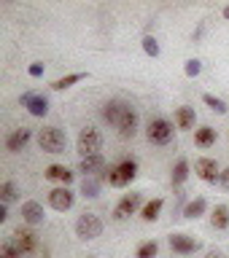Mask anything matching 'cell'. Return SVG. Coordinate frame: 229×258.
Wrapping results in <instances>:
<instances>
[{"mask_svg": "<svg viewBox=\"0 0 229 258\" xmlns=\"http://www.w3.org/2000/svg\"><path fill=\"white\" fill-rule=\"evenodd\" d=\"M135 175H138V161L129 156V159H121L119 164H111L103 172V180L108 185H113V188H124V185H129L135 180Z\"/></svg>", "mask_w": 229, "mask_h": 258, "instance_id": "cell-1", "label": "cell"}, {"mask_svg": "<svg viewBox=\"0 0 229 258\" xmlns=\"http://www.w3.org/2000/svg\"><path fill=\"white\" fill-rule=\"evenodd\" d=\"M38 145L43 153H65L68 151V135L60 126H43L38 132Z\"/></svg>", "mask_w": 229, "mask_h": 258, "instance_id": "cell-2", "label": "cell"}, {"mask_svg": "<svg viewBox=\"0 0 229 258\" xmlns=\"http://www.w3.org/2000/svg\"><path fill=\"white\" fill-rule=\"evenodd\" d=\"M103 148V132L97 126H84L78 132V140H76V151L81 153V159L86 156H95V153H100Z\"/></svg>", "mask_w": 229, "mask_h": 258, "instance_id": "cell-3", "label": "cell"}, {"mask_svg": "<svg viewBox=\"0 0 229 258\" xmlns=\"http://www.w3.org/2000/svg\"><path fill=\"white\" fill-rule=\"evenodd\" d=\"M76 234H78V239L92 242V239H97V237L103 234V221H100V218H97L95 213L78 215V221H76Z\"/></svg>", "mask_w": 229, "mask_h": 258, "instance_id": "cell-4", "label": "cell"}, {"mask_svg": "<svg viewBox=\"0 0 229 258\" xmlns=\"http://www.w3.org/2000/svg\"><path fill=\"white\" fill-rule=\"evenodd\" d=\"M175 129H178V126L173 124V121H167V118H154L151 124H149V140L157 143V145H167V143H173Z\"/></svg>", "mask_w": 229, "mask_h": 258, "instance_id": "cell-5", "label": "cell"}, {"mask_svg": "<svg viewBox=\"0 0 229 258\" xmlns=\"http://www.w3.org/2000/svg\"><path fill=\"white\" fill-rule=\"evenodd\" d=\"M8 242H11L22 255H27V253H32V250L38 247V234L32 229H27V226H19V229H14V234L8 237Z\"/></svg>", "mask_w": 229, "mask_h": 258, "instance_id": "cell-6", "label": "cell"}, {"mask_svg": "<svg viewBox=\"0 0 229 258\" xmlns=\"http://www.w3.org/2000/svg\"><path fill=\"white\" fill-rule=\"evenodd\" d=\"M194 172H197V177L205 180V183H218L221 180V167H218V161L210 159V156L194 159Z\"/></svg>", "mask_w": 229, "mask_h": 258, "instance_id": "cell-7", "label": "cell"}, {"mask_svg": "<svg viewBox=\"0 0 229 258\" xmlns=\"http://www.w3.org/2000/svg\"><path fill=\"white\" fill-rule=\"evenodd\" d=\"M141 207H143V194H138V191H132V194H124V197L119 199L116 210H113V218H116V221H124V218L135 215Z\"/></svg>", "mask_w": 229, "mask_h": 258, "instance_id": "cell-8", "label": "cell"}, {"mask_svg": "<svg viewBox=\"0 0 229 258\" xmlns=\"http://www.w3.org/2000/svg\"><path fill=\"white\" fill-rule=\"evenodd\" d=\"M19 102H22V108H27L30 116H35V118H43L49 113V97L38 94V92H24L19 97Z\"/></svg>", "mask_w": 229, "mask_h": 258, "instance_id": "cell-9", "label": "cell"}, {"mask_svg": "<svg viewBox=\"0 0 229 258\" xmlns=\"http://www.w3.org/2000/svg\"><path fill=\"white\" fill-rule=\"evenodd\" d=\"M170 247H173V253H178V255H192V253H197V250H202V242H197L194 237H189V234H170Z\"/></svg>", "mask_w": 229, "mask_h": 258, "instance_id": "cell-10", "label": "cell"}, {"mask_svg": "<svg viewBox=\"0 0 229 258\" xmlns=\"http://www.w3.org/2000/svg\"><path fill=\"white\" fill-rule=\"evenodd\" d=\"M73 202H76V194H73L68 185H60V188H52V191H49V205H52L57 213L70 210Z\"/></svg>", "mask_w": 229, "mask_h": 258, "instance_id": "cell-11", "label": "cell"}, {"mask_svg": "<svg viewBox=\"0 0 229 258\" xmlns=\"http://www.w3.org/2000/svg\"><path fill=\"white\" fill-rule=\"evenodd\" d=\"M138 124H141V118H138V110L127 105L124 116H121V118H119V124H116L121 140H129V137H135V132H138Z\"/></svg>", "mask_w": 229, "mask_h": 258, "instance_id": "cell-12", "label": "cell"}, {"mask_svg": "<svg viewBox=\"0 0 229 258\" xmlns=\"http://www.w3.org/2000/svg\"><path fill=\"white\" fill-rule=\"evenodd\" d=\"M105 169H108V167H105V156H103V153H95V156H86V159L78 161V172H84V177H97V175L103 177Z\"/></svg>", "mask_w": 229, "mask_h": 258, "instance_id": "cell-13", "label": "cell"}, {"mask_svg": "<svg viewBox=\"0 0 229 258\" xmlns=\"http://www.w3.org/2000/svg\"><path fill=\"white\" fill-rule=\"evenodd\" d=\"M30 140H32V132H30L27 126H19V129H14V132L6 137V148L11 151V153H19V151L27 148Z\"/></svg>", "mask_w": 229, "mask_h": 258, "instance_id": "cell-14", "label": "cell"}, {"mask_svg": "<svg viewBox=\"0 0 229 258\" xmlns=\"http://www.w3.org/2000/svg\"><path fill=\"white\" fill-rule=\"evenodd\" d=\"M22 221L27 223V226H38V223H43L46 221V213H43V205L40 202H24L22 205Z\"/></svg>", "mask_w": 229, "mask_h": 258, "instance_id": "cell-15", "label": "cell"}, {"mask_svg": "<svg viewBox=\"0 0 229 258\" xmlns=\"http://www.w3.org/2000/svg\"><path fill=\"white\" fill-rule=\"evenodd\" d=\"M43 177L49 183H60V185H70L73 183V169H68L65 164H52V167H46V172Z\"/></svg>", "mask_w": 229, "mask_h": 258, "instance_id": "cell-16", "label": "cell"}, {"mask_svg": "<svg viewBox=\"0 0 229 258\" xmlns=\"http://www.w3.org/2000/svg\"><path fill=\"white\" fill-rule=\"evenodd\" d=\"M124 110H127V102H121V100H108V102L103 105L100 116H103V121H108V124L116 126L119 118L124 116Z\"/></svg>", "mask_w": 229, "mask_h": 258, "instance_id": "cell-17", "label": "cell"}, {"mask_svg": "<svg viewBox=\"0 0 229 258\" xmlns=\"http://www.w3.org/2000/svg\"><path fill=\"white\" fill-rule=\"evenodd\" d=\"M194 121H197V113H194V108H189V105H181V108H175L173 113V124L178 129H194Z\"/></svg>", "mask_w": 229, "mask_h": 258, "instance_id": "cell-18", "label": "cell"}, {"mask_svg": "<svg viewBox=\"0 0 229 258\" xmlns=\"http://www.w3.org/2000/svg\"><path fill=\"white\" fill-rule=\"evenodd\" d=\"M205 210H208V199H205V197H194L192 202H186L184 218H189V221H197L200 215H205Z\"/></svg>", "mask_w": 229, "mask_h": 258, "instance_id": "cell-19", "label": "cell"}, {"mask_svg": "<svg viewBox=\"0 0 229 258\" xmlns=\"http://www.w3.org/2000/svg\"><path fill=\"white\" fill-rule=\"evenodd\" d=\"M84 78H89V73H68V76L52 81V89L54 92H65V89H70L73 84H78V81H84Z\"/></svg>", "mask_w": 229, "mask_h": 258, "instance_id": "cell-20", "label": "cell"}, {"mask_svg": "<svg viewBox=\"0 0 229 258\" xmlns=\"http://www.w3.org/2000/svg\"><path fill=\"white\" fill-rule=\"evenodd\" d=\"M186 177H189V161H186V159H178L175 167H173V175H170V183H173V188L184 185Z\"/></svg>", "mask_w": 229, "mask_h": 258, "instance_id": "cell-21", "label": "cell"}, {"mask_svg": "<svg viewBox=\"0 0 229 258\" xmlns=\"http://www.w3.org/2000/svg\"><path fill=\"white\" fill-rule=\"evenodd\" d=\"M100 185H103V177H84L81 180V197L97 199L100 197Z\"/></svg>", "mask_w": 229, "mask_h": 258, "instance_id": "cell-22", "label": "cell"}, {"mask_svg": "<svg viewBox=\"0 0 229 258\" xmlns=\"http://www.w3.org/2000/svg\"><path fill=\"white\" fill-rule=\"evenodd\" d=\"M194 143H197L200 148H210V145L216 143V129H213V126H200V129H194Z\"/></svg>", "mask_w": 229, "mask_h": 258, "instance_id": "cell-23", "label": "cell"}, {"mask_svg": "<svg viewBox=\"0 0 229 258\" xmlns=\"http://www.w3.org/2000/svg\"><path fill=\"white\" fill-rule=\"evenodd\" d=\"M162 207H165V202H162V199H151V202H146V205H143V210H141V218H143V221H157V218H159V213H162Z\"/></svg>", "mask_w": 229, "mask_h": 258, "instance_id": "cell-24", "label": "cell"}, {"mask_svg": "<svg viewBox=\"0 0 229 258\" xmlns=\"http://www.w3.org/2000/svg\"><path fill=\"white\" fill-rule=\"evenodd\" d=\"M210 223H213V229H226L229 226V207L226 205H216L213 213H210Z\"/></svg>", "mask_w": 229, "mask_h": 258, "instance_id": "cell-25", "label": "cell"}, {"mask_svg": "<svg viewBox=\"0 0 229 258\" xmlns=\"http://www.w3.org/2000/svg\"><path fill=\"white\" fill-rule=\"evenodd\" d=\"M19 199V191H16V183L14 180H6L0 183V205H11V202Z\"/></svg>", "mask_w": 229, "mask_h": 258, "instance_id": "cell-26", "label": "cell"}, {"mask_svg": "<svg viewBox=\"0 0 229 258\" xmlns=\"http://www.w3.org/2000/svg\"><path fill=\"white\" fill-rule=\"evenodd\" d=\"M202 102H205V105H208L210 110H216L218 116H224V113H229L226 102L221 100V97H216V94H202Z\"/></svg>", "mask_w": 229, "mask_h": 258, "instance_id": "cell-27", "label": "cell"}, {"mask_svg": "<svg viewBox=\"0 0 229 258\" xmlns=\"http://www.w3.org/2000/svg\"><path fill=\"white\" fill-rule=\"evenodd\" d=\"M157 253H159V242L149 239V242H143V245L138 247L135 258H157Z\"/></svg>", "mask_w": 229, "mask_h": 258, "instance_id": "cell-28", "label": "cell"}, {"mask_svg": "<svg viewBox=\"0 0 229 258\" xmlns=\"http://www.w3.org/2000/svg\"><path fill=\"white\" fill-rule=\"evenodd\" d=\"M200 70H202V62H200V59H186L184 73H186L189 78H197V76H200Z\"/></svg>", "mask_w": 229, "mask_h": 258, "instance_id": "cell-29", "label": "cell"}, {"mask_svg": "<svg viewBox=\"0 0 229 258\" xmlns=\"http://www.w3.org/2000/svg\"><path fill=\"white\" fill-rule=\"evenodd\" d=\"M143 51L149 54V56H159V43H157L151 35H146V38H143Z\"/></svg>", "mask_w": 229, "mask_h": 258, "instance_id": "cell-30", "label": "cell"}, {"mask_svg": "<svg viewBox=\"0 0 229 258\" xmlns=\"http://www.w3.org/2000/svg\"><path fill=\"white\" fill-rule=\"evenodd\" d=\"M0 258H22V253L11 245V242H3V247H0Z\"/></svg>", "mask_w": 229, "mask_h": 258, "instance_id": "cell-31", "label": "cell"}, {"mask_svg": "<svg viewBox=\"0 0 229 258\" xmlns=\"http://www.w3.org/2000/svg\"><path fill=\"white\" fill-rule=\"evenodd\" d=\"M43 70H46V64H43V62H32L30 68H27V73H30L32 78H40V76H43Z\"/></svg>", "mask_w": 229, "mask_h": 258, "instance_id": "cell-32", "label": "cell"}, {"mask_svg": "<svg viewBox=\"0 0 229 258\" xmlns=\"http://www.w3.org/2000/svg\"><path fill=\"white\" fill-rule=\"evenodd\" d=\"M218 183H221L224 188H229V167H226V169H221V180H218Z\"/></svg>", "mask_w": 229, "mask_h": 258, "instance_id": "cell-33", "label": "cell"}, {"mask_svg": "<svg viewBox=\"0 0 229 258\" xmlns=\"http://www.w3.org/2000/svg\"><path fill=\"white\" fill-rule=\"evenodd\" d=\"M8 221V205H0V223Z\"/></svg>", "mask_w": 229, "mask_h": 258, "instance_id": "cell-34", "label": "cell"}, {"mask_svg": "<svg viewBox=\"0 0 229 258\" xmlns=\"http://www.w3.org/2000/svg\"><path fill=\"white\" fill-rule=\"evenodd\" d=\"M205 258H221V253H216V250H213V253H208Z\"/></svg>", "mask_w": 229, "mask_h": 258, "instance_id": "cell-35", "label": "cell"}, {"mask_svg": "<svg viewBox=\"0 0 229 258\" xmlns=\"http://www.w3.org/2000/svg\"><path fill=\"white\" fill-rule=\"evenodd\" d=\"M221 14H224V19L229 22V6H224V11H221Z\"/></svg>", "mask_w": 229, "mask_h": 258, "instance_id": "cell-36", "label": "cell"}, {"mask_svg": "<svg viewBox=\"0 0 229 258\" xmlns=\"http://www.w3.org/2000/svg\"><path fill=\"white\" fill-rule=\"evenodd\" d=\"M89 258H95V255H89Z\"/></svg>", "mask_w": 229, "mask_h": 258, "instance_id": "cell-37", "label": "cell"}]
</instances>
